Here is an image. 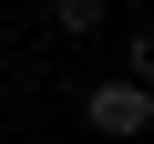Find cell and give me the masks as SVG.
<instances>
[{"label":"cell","mask_w":154,"mask_h":144,"mask_svg":"<svg viewBox=\"0 0 154 144\" xmlns=\"http://www.w3.org/2000/svg\"><path fill=\"white\" fill-rule=\"evenodd\" d=\"M82 134L93 144H144L154 134V93L113 83V72H82Z\"/></svg>","instance_id":"1"},{"label":"cell","mask_w":154,"mask_h":144,"mask_svg":"<svg viewBox=\"0 0 154 144\" xmlns=\"http://www.w3.org/2000/svg\"><path fill=\"white\" fill-rule=\"evenodd\" d=\"M41 21H51L62 41H82V52H93V41L113 31V0H41Z\"/></svg>","instance_id":"2"},{"label":"cell","mask_w":154,"mask_h":144,"mask_svg":"<svg viewBox=\"0 0 154 144\" xmlns=\"http://www.w3.org/2000/svg\"><path fill=\"white\" fill-rule=\"evenodd\" d=\"M123 41H113V83H134V93H154V21H113Z\"/></svg>","instance_id":"3"}]
</instances>
